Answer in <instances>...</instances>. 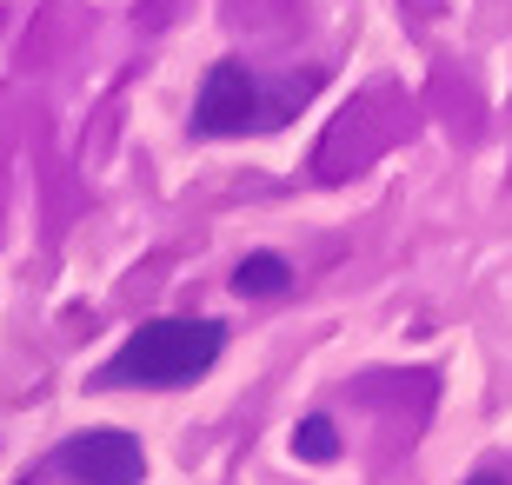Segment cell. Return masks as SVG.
Instances as JSON below:
<instances>
[{"instance_id":"3","label":"cell","mask_w":512,"mask_h":485,"mask_svg":"<svg viewBox=\"0 0 512 485\" xmlns=\"http://www.w3.org/2000/svg\"><path fill=\"white\" fill-rule=\"evenodd\" d=\"M47 472H60L67 485H140L147 479V452L120 426H87V432H74V439H60Z\"/></svg>"},{"instance_id":"2","label":"cell","mask_w":512,"mask_h":485,"mask_svg":"<svg viewBox=\"0 0 512 485\" xmlns=\"http://www.w3.org/2000/svg\"><path fill=\"white\" fill-rule=\"evenodd\" d=\"M320 87V74L286 80L280 94L266 87V74H253L247 60H213L200 94H193V133L200 140H240V133H280L286 113Z\"/></svg>"},{"instance_id":"1","label":"cell","mask_w":512,"mask_h":485,"mask_svg":"<svg viewBox=\"0 0 512 485\" xmlns=\"http://www.w3.org/2000/svg\"><path fill=\"white\" fill-rule=\"evenodd\" d=\"M227 353V326L220 319H147L120 339V353L100 366V386H140V392H167L207 379Z\"/></svg>"},{"instance_id":"5","label":"cell","mask_w":512,"mask_h":485,"mask_svg":"<svg viewBox=\"0 0 512 485\" xmlns=\"http://www.w3.org/2000/svg\"><path fill=\"white\" fill-rule=\"evenodd\" d=\"M293 452H300L306 466H326V459H340V426H333L326 412H306L300 426H293Z\"/></svg>"},{"instance_id":"6","label":"cell","mask_w":512,"mask_h":485,"mask_svg":"<svg viewBox=\"0 0 512 485\" xmlns=\"http://www.w3.org/2000/svg\"><path fill=\"white\" fill-rule=\"evenodd\" d=\"M466 485H499V479H486V472H479V479H466Z\"/></svg>"},{"instance_id":"4","label":"cell","mask_w":512,"mask_h":485,"mask_svg":"<svg viewBox=\"0 0 512 485\" xmlns=\"http://www.w3.org/2000/svg\"><path fill=\"white\" fill-rule=\"evenodd\" d=\"M293 286V266L280 260V253H247V260L233 266V293L240 299H273Z\"/></svg>"}]
</instances>
